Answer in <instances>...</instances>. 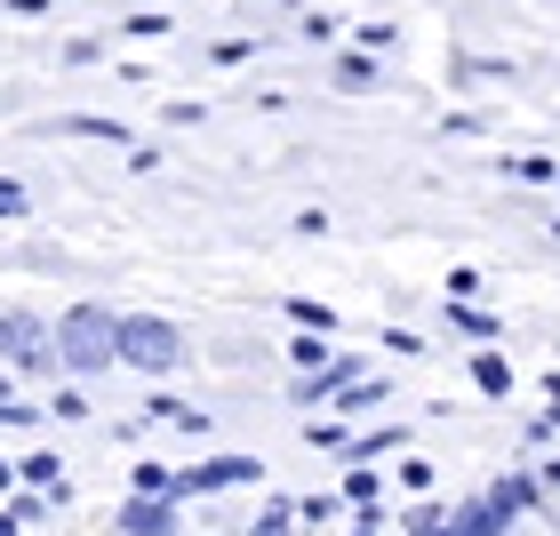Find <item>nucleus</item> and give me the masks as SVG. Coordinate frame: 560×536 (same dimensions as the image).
I'll use <instances>...</instances> for the list:
<instances>
[{
    "mask_svg": "<svg viewBox=\"0 0 560 536\" xmlns=\"http://www.w3.org/2000/svg\"><path fill=\"white\" fill-rule=\"evenodd\" d=\"M57 352H65V369H113V361H120V313H105V304L65 313Z\"/></svg>",
    "mask_w": 560,
    "mask_h": 536,
    "instance_id": "nucleus-1",
    "label": "nucleus"
},
{
    "mask_svg": "<svg viewBox=\"0 0 560 536\" xmlns=\"http://www.w3.org/2000/svg\"><path fill=\"white\" fill-rule=\"evenodd\" d=\"M120 361L144 369V376H161L185 361V337H176L168 321H152V313H120Z\"/></svg>",
    "mask_w": 560,
    "mask_h": 536,
    "instance_id": "nucleus-2",
    "label": "nucleus"
},
{
    "mask_svg": "<svg viewBox=\"0 0 560 536\" xmlns=\"http://www.w3.org/2000/svg\"><path fill=\"white\" fill-rule=\"evenodd\" d=\"M241 480H257V465L248 456H217V465H200L176 480V497H209V489H241Z\"/></svg>",
    "mask_w": 560,
    "mask_h": 536,
    "instance_id": "nucleus-3",
    "label": "nucleus"
},
{
    "mask_svg": "<svg viewBox=\"0 0 560 536\" xmlns=\"http://www.w3.org/2000/svg\"><path fill=\"white\" fill-rule=\"evenodd\" d=\"M0 352H9V361H40L48 345H40V328H33V321H0Z\"/></svg>",
    "mask_w": 560,
    "mask_h": 536,
    "instance_id": "nucleus-4",
    "label": "nucleus"
},
{
    "mask_svg": "<svg viewBox=\"0 0 560 536\" xmlns=\"http://www.w3.org/2000/svg\"><path fill=\"white\" fill-rule=\"evenodd\" d=\"M120 528H129V536H168V504H161V497L129 504V513H120Z\"/></svg>",
    "mask_w": 560,
    "mask_h": 536,
    "instance_id": "nucleus-5",
    "label": "nucleus"
},
{
    "mask_svg": "<svg viewBox=\"0 0 560 536\" xmlns=\"http://www.w3.org/2000/svg\"><path fill=\"white\" fill-rule=\"evenodd\" d=\"M65 137H105V144H129L120 120H96V113H65Z\"/></svg>",
    "mask_w": 560,
    "mask_h": 536,
    "instance_id": "nucleus-6",
    "label": "nucleus"
},
{
    "mask_svg": "<svg viewBox=\"0 0 560 536\" xmlns=\"http://www.w3.org/2000/svg\"><path fill=\"white\" fill-rule=\"evenodd\" d=\"M337 89H376V65H369V48H345V57H337Z\"/></svg>",
    "mask_w": 560,
    "mask_h": 536,
    "instance_id": "nucleus-7",
    "label": "nucleus"
},
{
    "mask_svg": "<svg viewBox=\"0 0 560 536\" xmlns=\"http://www.w3.org/2000/svg\"><path fill=\"white\" fill-rule=\"evenodd\" d=\"M448 321H456V328H465V337H480V345H489V337H497V313H480V304H465V296H456V304H448Z\"/></svg>",
    "mask_w": 560,
    "mask_h": 536,
    "instance_id": "nucleus-8",
    "label": "nucleus"
},
{
    "mask_svg": "<svg viewBox=\"0 0 560 536\" xmlns=\"http://www.w3.org/2000/svg\"><path fill=\"white\" fill-rule=\"evenodd\" d=\"M289 321L313 328V337H328V328H337V313H328V304H313V296H289Z\"/></svg>",
    "mask_w": 560,
    "mask_h": 536,
    "instance_id": "nucleus-9",
    "label": "nucleus"
},
{
    "mask_svg": "<svg viewBox=\"0 0 560 536\" xmlns=\"http://www.w3.org/2000/svg\"><path fill=\"white\" fill-rule=\"evenodd\" d=\"M472 376H480V393H513V369H504L497 352H480V361H472Z\"/></svg>",
    "mask_w": 560,
    "mask_h": 536,
    "instance_id": "nucleus-10",
    "label": "nucleus"
},
{
    "mask_svg": "<svg viewBox=\"0 0 560 536\" xmlns=\"http://www.w3.org/2000/svg\"><path fill=\"white\" fill-rule=\"evenodd\" d=\"M248 57H257L248 40H217V48H209V65H224V72H233V65H248Z\"/></svg>",
    "mask_w": 560,
    "mask_h": 536,
    "instance_id": "nucleus-11",
    "label": "nucleus"
},
{
    "mask_svg": "<svg viewBox=\"0 0 560 536\" xmlns=\"http://www.w3.org/2000/svg\"><path fill=\"white\" fill-rule=\"evenodd\" d=\"M296 369H337V361H328V352H320V337H313V328H304V337H296Z\"/></svg>",
    "mask_w": 560,
    "mask_h": 536,
    "instance_id": "nucleus-12",
    "label": "nucleus"
},
{
    "mask_svg": "<svg viewBox=\"0 0 560 536\" xmlns=\"http://www.w3.org/2000/svg\"><path fill=\"white\" fill-rule=\"evenodd\" d=\"M257 536H289V513H280V504H272V513L257 521Z\"/></svg>",
    "mask_w": 560,
    "mask_h": 536,
    "instance_id": "nucleus-13",
    "label": "nucleus"
},
{
    "mask_svg": "<svg viewBox=\"0 0 560 536\" xmlns=\"http://www.w3.org/2000/svg\"><path fill=\"white\" fill-rule=\"evenodd\" d=\"M16 489V465H9V456H0V497H9Z\"/></svg>",
    "mask_w": 560,
    "mask_h": 536,
    "instance_id": "nucleus-14",
    "label": "nucleus"
},
{
    "mask_svg": "<svg viewBox=\"0 0 560 536\" xmlns=\"http://www.w3.org/2000/svg\"><path fill=\"white\" fill-rule=\"evenodd\" d=\"M16 521H24V513H0V536H16Z\"/></svg>",
    "mask_w": 560,
    "mask_h": 536,
    "instance_id": "nucleus-15",
    "label": "nucleus"
},
{
    "mask_svg": "<svg viewBox=\"0 0 560 536\" xmlns=\"http://www.w3.org/2000/svg\"><path fill=\"white\" fill-rule=\"evenodd\" d=\"M552 241H560V224H552Z\"/></svg>",
    "mask_w": 560,
    "mask_h": 536,
    "instance_id": "nucleus-16",
    "label": "nucleus"
}]
</instances>
